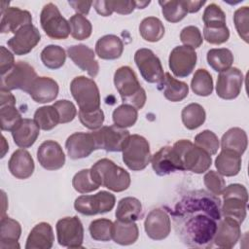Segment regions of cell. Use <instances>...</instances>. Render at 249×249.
Listing matches in <instances>:
<instances>
[{
  "mask_svg": "<svg viewBox=\"0 0 249 249\" xmlns=\"http://www.w3.org/2000/svg\"><path fill=\"white\" fill-rule=\"evenodd\" d=\"M41 34L32 23L19 28L12 38L7 41L8 47L17 55H24L30 53L40 42Z\"/></svg>",
  "mask_w": 249,
  "mask_h": 249,
  "instance_id": "15",
  "label": "cell"
},
{
  "mask_svg": "<svg viewBox=\"0 0 249 249\" xmlns=\"http://www.w3.org/2000/svg\"><path fill=\"white\" fill-rule=\"evenodd\" d=\"M112 118L115 125L126 128L135 124L138 118V112L137 109L131 105L122 104L113 111Z\"/></svg>",
  "mask_w": 249,
  "mask_h": 249,
  "instance_id": "40",
  "label": "cell"
},
{
  "mask_svg": "<svg viewBox=\"0 0 249 249\" xmlns=\"http://www.w3.org/2000/svg\"><path fill=\"white\" fill-rule=\"evenodd\" d=\"M150 4V1H136V9H144Z\"/></svg>",
  "mask_w": 249,
  "mask_h": 249,
  "instance_id": "60",
  "label": "cell"
},
{
  "mask_svg": "<svg viewBox=\"0 0 249 249\" xmlns=\"http://www.w3.org/2000/svg\"><path fill=\"white\" fill-rule=\"evenodd\" d=\"M139 236V230L134 222L116 220L113 229V240L120 245L133 244Z\"/></svg>",
  "mask_w": 249,
  "mask_h": 249,
  "instance_id": "34",
  "label": "cell"
},
{
  "mask_svg": "<svg viewBox=\"0 0 249 249\" xmlns=\"http://www.w3.org/2000/svg\"><path fill=\"white\" fill-rule=\"evenodd\" d=\"M241 236L240 224L230 217L220 219L213 238V243L221 248H232Z\"/></svg>",
  "mask_w": 249,
  "mask_h": 249,
  "instance_id": "19",
  "label": "cell"
},
{
  "mask_svg": "<svg viewBox=\"0 0 249 249\" xmlns=\"http://www.w3.org/2000/svg\"><path fill=\"white\" fill-rule=\"evenodd\" d=\"M243 80V74L237 67H231L220 72L216 85L217 95L225 100L236 98L241 91Z\"/></svg>",
  "mask_w": 249,
  "mask_h": 249,
  "instance_id": "14",
  "label": "cell"
},
{
  "mask_svg": "<svg viewBox=\"0 0 249 249\" xmlns=\"http://www.w3.org/2000/svg\"><path fill=\"white\" fill-rule=\"evenodd\" d=\"M177 236L189 247L210 248L222 218L218 196L204 190L183 195L170 210Z\"/></svg>",
  "mask_w": 249,
  "mask_h": 249,
  "instance_id": "1",
  "label": "cell"
},
{
  "mask_svg": "<svg viewBox=\"0 0 249 249\" xmlns=\"http://www.w3.org/2000/svg\"><path fill=\"white\" fill-rule=\"evenodd\" d=\"M191 89L196 95H210L213 91V79L211 74L206 69H197L192 78Z\"/></svg>",
  "mask_w": 249,
  "mask_h": 249,
  "instance_id": "39",
  "label": "cell"
},
{
  "mask_svg": "<svg viewBox=\"0 0 249 249\" xmlns=\"http://www.w3.org/2000/svg\"><path fill=\"white\" fill-rule=\"evenodd\" d=\"M54 235L52 226L41 222L30 231L25 244V249H50L53 247Z\"/></svg>",
  "mask_w": 249,
  "mask_h": 249,
  "instance_id": "25",
  "label": "cell"
},
{
  "mask_svg": "<svg viewBox=\"0 0 249 249\" xmlns=\"http://www.w3.org/2000/svg\"><path fill=\"white\" fill-rule=\"evenodd\" d=\"M41 61L49 69H58L62 67L66 60V53L62 47L49 45L41 52Z\"/></svg>",
  "mask_w": 249,
  "mask_h": 249,
  "instance_id": "38",
  "label": "cell"
},
{
  "mask_svg": "<svg viewBox=\"0 0 249 249\" xmlns=\"http://www.w3.org/2000/svg\"><path fill=\"white\" fill-rule=\"evenodd\" d=\"M208 65L216 72H223L231 67L233 62L232 53L226 48L211 49L207 52Z\"/></svg>",
  "mask_w": 249,
  "mask_h": 249,
  "instance_id": "35",
  "label": "cell"
},
{
  "mask_svg": "<svg viewBox=\"0 0 249 249\" xmlns=\"http://www.w3.org/2000/svg\"><path fill=\"white\" fill-rule=\"evenodd\" d=\"M72 185L75 191L80 194L91 193L100 187V185L92 178L90 169H82L77 172L72 179Z\"/></svg>",
  "mask_w": 249,
  "mask_h": 249,
  "instance_id": "47",
  "label": "cell"
},
{
  "mask_svg": "<svg viewBox=\"0 0 249 249\" xmlns=\"http://www.w3.org/2000/svg\"><path fill=\"white\" fill-rule=\"evenodd\" d=\"M58 84L50 77H37L33 82L28 94L37 103L53 101L58 95Z\"/></svg>",
  "mask_w": 249,
  "mask_h": 249,
  "instance_id": "23",
  "label": "cell"
},
{
  "mask_svg": "<svg viewBox=\"0 0 249 249\" xmlns=\"http://www.w3.org/2000/svg\"><path fill=\"white\" fill-rule=\"evenodd\" d=\"M206 3V1H185L188 13H196Z\"/></svg>",
  "mask_w": 249,
  "mask_h": 249,
  "instance_id": "59",
  "label": "cell"
},
{
  "mask_svg": "<svg viewBox=\"0 0 249 249\" xmlns=\"http://www.w3.org/2000/svg\"><path fill=\"white\" fill-rule=\"evenodd\" d=\"M30 23H32V17L28 11L9 6L1 9V33L13 32L15 34L19 28Z\"/></svg>",
  "mask_w": 249,
  "mask_h": 249,
  "instance_id": "22",
  "label": "cell"
},
{
  "mask_svg": "<svg viewBox=\"0 0 249 249\" xmlns=\"http://www.w3.org/2000/svg\"><path fill=\"white\" fill-rule=\"evenodd\" d=\"M116 219L123 222H135L142 217V204L136 197L122 198L117 205Z\"/></svg>",
  "mask_w": 249,
  "mask_h": 249,
  "instance_id": "32",
  "label": "cell"
},
{
  "mask_svg": "<svg viewBox=\"0 0 249 249\" xmlns=\"http://www.w3.org/2000/svg\"><path fill=\"white\" fill-rule=\"evenodd\" d=\"M144 229L151 239L162 240L170 233V217L165 210L161 208H155L147 214L144 222Z\"/></svg>",
  "mask_w": 249,
  "mask_h": 249,
  "instance_id": "16",
  "label": "cell"
},
{
  "mask_svg": "<svg viewBox=\"0 0 249 249\" xmlns=\"http://www.w3.org/2000/svg\"><path fill=\"white\" fill-rule=\"evenodd\" d=\"M180 40L184 46L190 47L194 50L199 48L203 42L200 30L194 25L186 26L181 30Z\"/></svg>",
  "mask_w": 249,
  "mask_h": 249,
  "instance_id": "52",
  "label": "cell"
},
{
  "mask_svg": "<svg viewBox=\"0 0 249 249\" xmlns=\"http://www.w3.org/2000/svg\"><path fill=\"white\" fill-rule=\"evenodd\" d=\"M204 39L213 45H221L230 38V30L226 23L205 24L203 27Z\"/></svg>",
  "mask_w": 249,
  "mask_h": 249,
  "instance_id": "46",
  "label": "cell"
},
{
  "mask_svg": "<svg viewBox=\"0 0 249 249\" xmlns=\"http://www.w3.org/2000/svg\"><path fill=\"white\" fill-rule=\"evenodd\" d=\"M108 4L113 12L120 15H128L136 9V1L124 0H108Z\"/></svg>",
  "mask_w": 249,
  "mask_h": 249,
  "instance_id": "55",
  "label": "cell"
},
{
  "mask_svg": "<svg viewBox=\"0 0 249 249\" xmlns=\"http://www.w3.org/2000/svg\"><path fill=\"white\" fill-rule=\"evenodd\" d=\"M92 5L95 9V11L97 12V14L101 15L102 17H109L113 14V11L111 10L109 4H108V0H98V1H93Z\"/></svg>",
  "mask_w": 249,
  "mask_h": 249,
  "instance_id": "58",
  "label": "cell"
},
{
  "mask_svg": "<svg viewBox=\"0 0 249 249\" xmlns=\"http://www.w3.org/2000/svg\"><path fill=\"white\" fill-rule=\"evenodd\" d=\"M172 147L179 156L183 170L200 174L210 168L212 164L211 156L190 140H178Z\"/></svg>",
  "mask_w": 249,
  "mask_h": 249,
  "instance_id": "4",
  "label": "cell"
},
{
  "mask_svg": "<svg viewBox=\"0 0 249 249\" xmlns=\"http://www.w3.org/2000/svg\"><path fill=\"white\" fill-rule=\"evenodd\" d=\"M181 117L185 127L193 130L204 124L206 113L200 104L191 103L184 107L181 113Z\"/></svg>",
  "mask_w": 249,
  "mask_h": 249,
  "instance_id": "37",
  "label": "cell"
},
{
  "mask_svg": "<svg viewBox=\"0 0 249 249\" xmlns=\"http://www.w3.org/2000/svg\"><path fill=\"white\" fill-rule=\"evenodd\" d=\"M215 166L223 176H235L241 169V156L231 150H221L215 160Z\"/></svg>",
  "mask_w": 249,
  "mask_h": 249,
  "instance_id": "30",
  "label": "cell"
},
{
  "mask_svg": "<svg viewBox=\"0 0 249 249\" xmlns=\"http://www.w3.org/2000/svg\"><path fill=\"white\" fill-rule=\"evenodd\" d=\"M8 166L11 174L18 179L29 178L35 168L33 158L28 151L22 148L16 150L12 154Z\"/></svg>",
  "mask_w": 249,
  "mask_h": 249,
  "instance_id": "24",
  "label": "cell"
},
{
  "mask_svg": "<svg viewBox=\"0 0 249 249\" xmlns=\"http://www.w3.org/2000/svg\"><path fill=\"white\" fill-rule=\"evenodd\" d=\"M151 164L159 176L183 170L179 156L172 146H164L155 153L151 158Z\"/></svg>",
  "mask_w": 249,
  "mask_h": 249,
  "instance_id": "17",
  "label": "cell"
},
{
  "mask_svg": "<svg viewBox=\"0 0 249 249\" xmlns=\"http://www.w3.org/2000/svg\"><path fill=\"white\" fill-rule=\"evenodd\" d=\"M34 68L25 61H18L6 74L1 76V89L5 90L21 89L28 93L37 78Z\"/></svg>",
  "mask_w": 249,
  "mask_h": 249,
  "instance_id": "7",
  "label": "cell"
},
{
  "mask_svg": "<svg viewBox=\"0 0 249 249\" xmlns=\"http://www.w3.org/2000/svg\"><path fill=\"white\" fill-rule=\"evenodd\" d=\"M96 150L103 149L107 152L123 151L130 134L125 128L117 125H105L91 132Z\"/></svg>",
  "mask_w": 249,
  "mask_h": 249,
  "instance_id": "10",
  "label": "cell"
},
{
  "mask_svg": "<svg viewBox=\"0 0 249 249\" xmlns=\"http://www.w3.org/2000/svg\"><path fill=\"white\" fill-rule=\"evenodd\" d=\"M195 144L204 150L210 156H213L217 154L220 142L217 135L213 131L205 129L196 135Z\"/></svg>",
  "mask_w": 249,
  "mask_h": 249,
  "instance_id": "48",
  "label": "cell"
},
{
  "mask_svg": "<svg viewBox=\"0 0 249 249\" xmlns=\"http://www.w3.org/2000/svg\"><path fill=\"white\" fill-rule=\"evenodd\" d=\"M202 20L205 24H212V23H226V14L215 3L209 4L202 15Z\"/></svg>",
  "mask_w": 249,
  "mask_h": 249,
  "instance_id": "54",
  "label": "cell"
},
{
  "mask_svg": "<svg viewBox=\"0 0 249 249\" xmlns=\"http://www.w3.org/2000/svg\"><path fill=\"white\" fill-rule=\"evenodd\" d=\"M40 23L51 39L63 40L70 34L69 21L62 17L53 3H48L43 7L40 15Z\"/></svg>",
  "mask_w": 249,
  "mask_h": 249,
  "instance_id": "8",
  "label": "cell"
},
{
  "mask_svg": "<svg viewBox=\"0 0 249 249\" xmlns=\"http://www.w3.org/2000/svg\"><path fill=\"white\" fill-rule=\"evenodd\" d=\"M159 4L164 18L171 23L182 20L188 14L185 1H159Z\"/></svg>",
  "mask_w": 249,
  "mask_h": 249,
  "instance_id": "42",
  "label": "cell"
},
{
  "mask_svg": "<svg viewBox=\"0 0 249 249\" xmlns=\"http://www.w3.org/2000/svg\"><path fill=\"white\" fill-rule=\"evenodd\" d=\"M114 223L105 218L93 220L89 227L91 238L97 241H109L113 238Z\"/></svg>",
  "mask_w": 249,
  "mask_h": 249,
  "instance_id": "43",
  "label": "cell"
},
{
  "mask_svg": "<svg viewBox=\"0 0 249 249\" xmlns=\"http://www.w3.org/2000/svg\"><path fill=\"white\" fill-rule=\"evenodd\" d=\"M248 144L247 134L240 127H231L221 138V149L231 150L240 156L246 151Z\"/></svg>",
  "mask_w": 249,
  "mask_h": 249,
  "instance_id": "33",
  "label": "cell"
},
{
  "mask_svg": "<svg viewBox=\"0 0 249 249\" xmlns=\"http://www.w3.org/2000/svg\"><path fill=\"white\" fill-rule=\"evenodd\" d=\"M233 23L236 31L244 42L248 43V31H249V7L244 6L238 8L233 14Z\"/></svg>",
  "mask_w": 249,
  "mask_h": 249,
  "instance_id": "49",
  "label": "cell"
},
{
  "mask_svg": "<svg viewBox=\"0 0 249 249\" xmlns=\"http://www.w3.org/2000/svg\"><path fill=\"white\" fill-rule=\"evenodd\" d=\"M134 61L142 78L151 84L159 83L164 76L160 58L150 49L142 48L135 52Z\"/></svg>",
  "mask_w": 249,
  "mask_h": 249,
  "instance_id": "12",
  "label": "cell"
},
{
  "mask_svg": "<svg viewBox=\"0 0 249 249\" xmlns=\"http://www.w3.org/2000/svg\"><path fill=\"white\" fill-rule=\"evenodd\" d=\"M65 148L69 158L72 160L87 158L96 150L91 132H75L71 134L65 142Z\"/></svg>",
  "mask_w": 249,
  "mask_h": 249,
  "instance_id": "21",
  "label": "cell"
},
{
  "mask_svg": "<svg viewBox=\"0 0 249 249\" xmlns=\"http://www.w3.org/2000/svg\"><path fill=\"white\" fill-rule=\"evenodd\" d=\"M114 84L124 104L131 105L137 110L144 107L147 99L146 92L132 68L119 67L114 74Z\"/></svg>",
  "mask_w": 249,
  "mask_h": 249,
  "instance_id": "2",
  "label": "cell"
},
{
  "mask_svg": "<svg viewBox=\"0 0 249 249\" xmlns=\"http://www.w3.org/2000/svg\"><path fill=\"white\" fill-rule=\"evenodd\" d=\"M70 91L80 111L90 112L100 108V93L96 83L85 76L75 77L70 83Z\"/></svg>",
  "mask_w": 249,
  "mask_h": 249,
  "instance_id": "5",
  "label": "cell"
},
{
  "mask_svg": "<svg viewBox=\"0 0 249 249\" xmlns=\"http://www.w3.org/2000/svg\"><path fill=\"white\" fill-rule=\"evenodd\" d=\"M34 121L43 130H51L59 124V116L53 105L42 106L34 113Z\"/></svg>",
  "mask_w": 249,
  "mask_h": 249,
  "instance_id": "41",
  "label": "cell"
},
{
  "mask_svg": "<svg viewBox=\"0 0 249 249\" xmlns=\"http://www.w3.org/2000/svg\"><path fill=\"white\" fill-rule=\"evenodd\" d=\"M78 116L81 124L85 127L91 130H96L100 128L104 122V113L100 108L90 112H84L79 110Z\"/></svg>",
  "mask_w": 249,
  "mask_h": 249,
  "instance_id": "50",
  "label": "cell"
},
{
  "mask_svg": "<svg viewBox=\"0 0 249 249\" xmlns=\"http://www.w3.org/2000/svg\"><path fill=\"white\" fill-rule=\"evenodd\" d=\"M203 182L207 190L211 194L218 196L222 195L223 191L226 188V182L223 175L215 170L207 171L203 177Z\"/></svg>",
  "mask_w": 249,
  "mask_h": 249,
  "instance_id": "51",
  "label": "cell"
},
{
  "mask_svg": "<svg viewBox=\"0 0 249 249\" xmlns=\"http://www.w3.org/2000/svg\"><path fill=\"white\" fill-rule=\"evenodd\" d=\"M58 244L67 248H81L84 241V227L78 216L65 217L56 223Z\"/></svg>",
  "mask_w": 249,
  "mask_h": 249,
  "instance_id": "11",
  "label": "cell"
},
{
  "mask_svg": "<svg viewBox=\"0 0 249 249\" xmlns=\"http://www.w3.org/2000/svg\"><path fill=\"white\" fill-rule=\"evenodd\" d=\"M165 29L161 20L156 17L145 18L139 25L141 37L148 42H158L164 35Z\"/></svg>",
  "mask_w": 249,
  "mask_h": 249,
  "instance_id": "36",
  "label": "cell"
},
{
  "mask_svg": "<svg viewBox=\"0 0 249 249\" xmlns=\"http://www.w3.org/2000/svg\"><path fill=\"white\" fill-rule=\"evenodd\" d=\"M123 52L124 43L117 35H104L95 44V53L102 59H117L122 55Z\"/></svg>",
  "mask_w": 249,
  "mask_h": 249,
  "instance_id": "29",
  "label": "cell"
},
{
  "mask_svg": "<svg viewBox=\"0 0 249 249\" xmlns=\"http://www.w3.org/2000/svg\"><path fill=\"white\" fill-rule=\"evenodd\" d=\"M68 4L80 15H88L89 9L92 5V1H81V0H71Z\"/></svg>",
  "mask_w": 249,
  "mask_h": 249,
  "instance_id": "57",
  "label": "cell"
},
{
  "mask_svg": "<svg viewBox=\"0 0 249 249\" xmlns=\"http://www.w3.org/2000/svg\"><path fill=\"white\" fill-rule=\"evenodd\" d=\"M20 233L21 227L18 221L2 216L0 223V248L18 249Z\"/></svg>",
  "mask_w": 249,
  "mask_h": 249,
  "instance_id": "28",
  "label": "cell"
},
{
  "mask_svg": "<svg viewBox=\"0 0 249 249\" xmlns=\"http://www.w3.org/2000/svg\"><path fill=\"white\" fill-rule=\"evenodd\" d=\"M92 178L100 186L113 192L125 191L130 185V175L109 159L97 160L90 168Z\"/></svg>",
  "mask_w": 249,
  "mask_h": 249,
  "instance_id": "3",
  "label": "cell"
},
{
  "mask_svg": "<svg viewBox=\"0 0 249 249\" xmlns=\"http://www.w3.org/2000/svg\"><path fill=\"white\" fill-rule=\"evenodd\" d=\"M197 55L194 49L187 46L175 47L168 58V65L174 76L179 78L188 77L196 65Z\"/></svg>",
  "mask_w": 249,
  "mask_h": 249,
  "instance_id": "13",
  "label": "cell"
},
{
  "mask_svg": "<svg viewBox=\"0 0 249 249\" xmlns=\"http://www.w3.org/2000/svg\"><path fill=\"white\" fill-rule=\"evenodd\" d=\"M37 159L47 170L60 169L65 163V154L61 146L53 140L44 141L37 150Z\"/></svg>",
  "mask_w": 249,
  "mask_h": 249,
  "instance_id": "18",
  "label": "cell"
},
{
  "mask_svg": "<svg viewBox=\"0 0 249 249\" xmlns=\"http://www.w3.org/2000/svg\"><path fill=\"white\" fill-rule=\"evenodd\" d=\"M16 64L13 53L4 46L0 47V72L1 76L6 74Z\"/></svg>",
  "mask_w": 249,
  "mask_h": 249,
  "instance_id": "56",
  "label": "cell"
},
{
  "mask_svg": "<svg viewBox=\"0 0 249 249\" xmlns=\"http://www.w3.org/2000/svg\"><path fill=\"white\" fill-rule=\"evenodd\" d=\"M67 54L75 65L86 71L91 78L97 76L99 72V64L95 59L93 50L83 44L73 45L68 48Z\"/></svg>",
  "mask_w": 249,
  "mask_h": 249,
  "instance_id": "20",
  "label": "cell"
},
{
  "mask_svg": "<svg viewBox=\"0 0 249 249\" xmlns=\"http://www.w3.org/2000/svg\"><path fill=\"white\" fill-rule=\"evenodd\" d=\"M247 202L245 199L237 196H224L221 204V214L224 217H230L241 224L246 218Z\"/></svg>",
  "mask_w": 249,
  "mask_h": 249,
  "instance_id": "31",
  "label": "cell"
},
{
  "mask_svg": "<svg viewBox=\"0 0 249 249\" xmlns=\"http://www.w3.org/2000/svg\"><path fill=\"white\" fill-rule=\"evenodd\" d=\"M0 119L1 129L7 131H13L22 120L16 104H0Z\"/></svg>",
  "mask_w": 249,
  "mask_h": 249,
  "instance_id": "45",
  "label": "cell"
},
{
  "mask_svg": "<svg viewBox=\"0 0 249 249\" xmlns=\"http://www.w3.org/2000/svg\"><path fill=\"white\" fill-rule=\"evenodd\" d=\"M53 106L56 109L57 114L59 116V124H67L72 122L76 115L77 110L75 105L66 99H61L58 101H55Z\"/></svg>",
  "mask_w": 249,
  "mask_h": 249,
  "instance_id": "53",
  "label": "cell"
},
{
  "mask_svg": "<svg viewBox=\"0 0 249 249\" xmlns=\"http://www.w3.org/2000/svg\"><path fill=\"white\" fill-rule=\"evenodd\" d=\"M116 203V197L107 191H100L95 195H83L74 202V208L81 214L93 216L110 212Z\"/></svg>",
  "mask_w": 249,
  "mask_h": 249,
  "instance_id": "9",
  "label": "cell"
},
{
  "mask_svg": "<svg viewBox=\"0 0 249 249\" xmlns=\"http://www.w3.org/2000/svg\"><path fill=\"white\" fill-rule=\"evenodd\" d=\"M11 132L16 145L25 149L31 147L36 142L40 134V127L34 120L22 119Z\"/></svg>",
  "mask_w": 249,
  "mask_h": 249,
  "instance_id": "26",
  "label": "cell"
},
{
  "mask_svg": "<svg viewBox=\"0 0 249 249\" xmlns=\"http://www.w3.org/2000/svg\"><path fill=\"white\" fill-rule=\"evenodd\" d=\"M70 33L76 40H86L92 32V25L90 21L83 15L75 14L69 18Z\"/></svg>",
  "mask_w": 249,
  "mask_h": 249,
  "instance_id": "44",
  "label": "cell"
},
{
  "mask_svg": "<svg viewBox=\"0 0 249 249\" xmlns=\"http://www.w3.org/2000/svg\"><path fill=\"white\" fill-rule=\"evenodd\" d=\"M122 152L123 160L130 170H143L151 161L149 142L139 134L130 135Z\"/></svg>",
  "mask_w": 249,
  "mask_h": 249,
  "instance_id": "6",
  "label": "cell"
},
{
  "mask_svg": "<svg viewBox=\"0 0 249 249\" xmlns=\"http://www.w3.org/2000/svg\"><path fill=\"white\" fill-rule=\"evenodd\" d=\"M158 89L171 102L182 101L189 93V86L185 82L173 78L170 73H164L163 78L158 83Z\"/></svg>",
  "mask_w": 249,
  "mask_h": 249,
  "instance_id": "27",
  "label": "cell"
}]
</instances>
